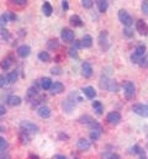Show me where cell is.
I'll use <instances>...</instances> for the list:
<instances>
[{"label": "cell", "instance_id": "22", "mask_svg": "<svg viewBox=\"0 0 148 159\" xmlns=\"http://www.w3.org/2000/svg\"><path fill=\"white\" fill-rule=\"evenodd\" d=\"M11 64H12V58H11V56H9V57H6V58L2 59V62H1V68H2V69H9Z\"/></svg>", "mask_w": 148, "mask_h": 159}, {"label": "cell", "instance_id": "16", "mask_svg": "<svg viewBox=\"0 0 148 159\" xmlns=\"http://www.w3.org/2000/svg\"><path fill=\"white\" fill-rule=\"evenodd\" d=\"M42 11H43V15H44V16H51L52 12H53L52 5H51L48 1H44L43 6H42Z\"/></svg>", "mask_w": 148, "mask_h": 159}, {"label": "cell", "instance_id": "34", "mask_svg": "<svg viewBox=\"0 0 148 159\" xmlns=\"http://www.w3.org/2000/svg\"><path fill=\"white\" fill-rule=\"evenodd\" d=\"M51 73H52V74H56V75H58V74H61V68H59V67H56V68H52V70H51Z\"/></svg>", "mask_w": 148, "mask_h": 159}, {"label": "cell", "instance_id": "10", "mask_svg": "<svg viewBox=\"0 0 148 159\" xmlns=\"http://www.w3.org/2000/svg\"><path fill=\"white\" fill-rule=\"evenodd\" d=\"M30 53H31V48H30V46H27V44H22V46H20V47L17 48V54H19L20 57H22V58L27 57Z\"/></svg>", "mask_w": 148, "mask_h": 159}, {"label": "cell", "instance_id": "9", "mask_svg": "<svg viewBox=\"0 0 148 159\" xmlns=\"http://www.w3.org/2000/svg\"><path fill=\"white\" fill-rule=\"evenodd\" d=\"M37 114H38V116L42 117V119H48V117L51 116V109H49L48 106H44V105H43V106L38 107Z\"/></svg>", "mask_w": 148, "mask_h": 159}, {"label": "cell", "instance_id": "12", "mask_svg": "<svg viewBox=\"0 0 148 159\" xmlns=\"http://www.w3.org/2000/svg\"><path fill=\"white\" fill-rule=\"evenodd\" d=\"M76 147H78L79 151H88L90 148V142L85 138H80L76 143Z\"/></svg>", "mask_w": 148, "mask_h": 159}, {"label": "cell", "instance_id": "35", "mask_svg": "<svg viewBox=\"0 0 148 159\" xmlns=\"http://www.w3.org/2000/svg\"><path fill=\"white\" fill-rule=\"evenodd\" d=\"M10 2L16 4V5H22V4H26V1H25V0H11Z\"/></svg>", "mask_w": 148, "mask_h": 159}, {"label": "cell", "instance_id": "29", "mask_svg": "<svg viewBox=\"0 0 148 159\" xmlns=\"http://www.w3.org/2000/svg\"><path fill=\"white\" fill-rule=\"evenodd\" d=\"M100 131L101 129H91L90 132V138L91 139H98L100 137Z\"/></svg>", "mask_w": 148, "mask_h": 159}, {"label": "cell", "instance_id": "13", "mask_svg": "<svg viewBox=\"0 0 148 159\" xmlns=\"http://www.w3.org/2000/svg\"><path fill=\"white\" fill-rule=\"evenodd\" d=\"M51 90H52L53 94H61V93L64 91V85L62 83H59V81H56L54 84H52Z\"/></svg>", "mask_w": 148, "mask_h": 159}, {"label": "cell", "instance_id": "6", "mask_svg": "<svg viewBox=\"0 0 148 159\" xmlns=\"http://www.w3.org/2000/svg\"><path fill=\"white\" fill-rule=\"evenodd\" d=\"M61 37L64 42H72L74 40V32L71 29H63L62 34H61Z\"/></svg>", "mask_w": 148, "mask_h": 159}, {"label": "cell", "instance_id": "14", "mask_svg": "<svg viewBox=\"0 0 148 159\" xmlns=\"http://www.w3.org/2000/svg\"><path fill=\"white\" fill-rule=\"evenodd\" d=\"M21 101H22L21 98L17 96V95H11V96L7 98V104L10 106H19L21 104Z\"/></svg>", "mask_w": 148, "mask_h": 159}, {"label": "cell", "instance_id": "30", "mask_svg": "<svg viewBox=\"0 0 148 159\" xmlns=\"http://www.w3.org/2000/svg\"><path fill=\"white\" fill-rule=\"evenodd\" d=\"M7 146H9V144H7V142L5 141V138H2V137L0 136V151L4 152V151L7 148Z\"/></svg>", "mask_w": 148, "mask_h": 159}, {"label": "cell", "instance_id": "44", "mask_svg": "<svg viewBox=\"0 0 148 159\" xmlns=\"http://www.w3.org/2000/svg\"><path fill=\"white\" fill-rule=\"evenodd\" d=\"M56 159H67V158H66L64 156H61V154H57V156H56Z\"/></svg>", "mask_w": 148, "mask_h": 159}, {"label": "cell", "instance_id": "36", "mask_svg": "<svg viewBox=\"0 0 148 159\" xmlns=\"http://www.w3.org/2000/svg\"><path fill=\"white\" fill-rule=\"evenodd\" d=\"M0 159H10V156L7 153H5V152H1L0 153Z\"/></svg>", "mask_w": 148, "mask_h": 159}, {"label": "cell", "instance_id": "45", "mask_svg": "<svg viewBox=\"0 0 148 159\" xmlns=\"http://www.w3.org/2000/svg\"><path fill=\"white\" fill-rule=\"evenodd\" d=\"M30 159H39L38 156H35V154H30Z\"/></svg>", "mask_w": 148, "mask_h": 159}, {"label": "cell", "instance_id": "11", "mask_svg": "<svg viewBox=\"0 0 148 159\" xmlns=\"http://www.w3.org/2000/svg\"><path fill=\"white\" fill-rule=\"evenodd\" d=\"M83 93H84V95H85L88 99H90V100L96 96V90H95L93 86H85V88H83Z\"/></svg>", "mask_w": 148, "mask_h": 159}, {"label": "cell", "instance_id": "25", "mask_svg": "<svg viewBox=\"0 0 148 159\" xmlns=\"http://www.w3.org/2000/svg\"><path fill=\"white\" fill-rule=\"evenodd\" d=\"M7 21H9V17H7V14L5 12V14H2L0 16V29H4L6 26V24H7Z\"/></svg>", "mask_w": 148, "mask_h": 159}, {"label": "cell", "instance_id": "5", "mask_svg": "<svg viewBox=\"0 0 148 159\" xmlns=\"http://www.w3.org/2000/svg\"><path fill=\"white\" fill-rule=\"evenodd\" d=\"M136 30H137V32H140L143 36H147L148 35V25L143 20H138L136 22Z\"/></svg>", "mask_w": 148, "mask_h": 159}, {"label": "cell", "instance_id": "4", "mask_svg": "<svg viewBox=\"0 0 148 159\" xmlns=\"http://www.w3.org/2000/svg\"><path fill=\"white\" fill-rule=\"evenodd\" d=\"M132 110H133V112L137 114L138 116L148 117V106L147 105H143V104H136V105H133Z\"/></svg>", "mask_w": 148, "mask_h": 159}, {"label": "cell", "instance_id": "46", "mask_svg": "<svg viewBox=\"0 0 148 159\" xmlns=\"http://www.w3.org/2000/svg\"><path fill=\"white\" fill-rule=\"evenodd\" d=\"M147 149H148V144H147Z\"/></svg>", "mask_w": 148, "mask_h": 159}, {"label": "cell", "instance_id": "2", "mask_svg": "<svg viewBox=\"0 0 148 159\" xmlns=\"http://www.w3.org/2000/svg\"><path fill=\"white\" fill-rule=\"evenodd\" d=\"M123 93H125V96L126 99H132L136 94V86L132 81H125L123 84Z\"/></svg>", "mask_w": 148, "mask_h": 159}, {"label": "cell", "instance_id": "32", "mask_svg": "<svg viewBox=\"0 0 148 159\" xmlns=\"http://www.w3.org/2000/svg\"><path fill=\"white\" fill-rule=\"evenodd\" d=\"M48 46H49V48L54 49V48H57V47H58V41H57V40H51L49 42H48Z\"/></svg>", "mask_w": 148, "mask_h": 159}, {"label": "cell", "instance_id": "33", "mask_svg": "<svg viewBox=\"0 0 148 159\" xmlns=\"http://www.w3.org/2000/svg\"><path fill=\"white\" fill-rule=\"evenodd\" d=\"M81 4H83L84 7H91L93 6V1L91 0H83Z\"/></svg>", "mask_w": 148, "mask_h": 159}, {"label": "cell", "instance_id": "18", "mask_svg": "<svg viewBox=\"0 0 148 159\" xmlns=\"http://www.w3.org/2000/svg\"><path fill=\"white\" fill-rule=\"evenodd\" d=\"M39 84H41V88L42 89L48 90L52 86V80L49 79V78H42V79L39 80Z\"/></svg>", "mask_w": 148, "mask_h": 159}, {"label": "cell", "instance_id": "1", "mask_svg": "<svg viewBox=\"0 0 148 159\" xmlns=\"http://www.w3.org/2000/svg\"><path fill=\"white\" fill-rule=\"evenodd\" d=\"M118 19H120V21L122 22V25H125L126 27H130V26L132 25V22H133L132 16H131L126 10H123V9H121V10L118 11Z\"/></svg>", "mask_w": 148, "mask_h": 159}, {"label": "cell", "instance_id": "28", "mask_svg": "<svg viewBox=\"0 0 148 159\" xmlns=\"http://www.w3.org/2000/svg\"><path fill=\"white\" fill-rule=\"evenodd\" d=\"M101 159H118V156L113 154V153H110V152H106L101 156Z\"/></svg>", "mask_w": 148, "mask_h": 159}, {"label": "cell", "instance_id": "8", "mask_svg": "<svg viewBox=\"0 0 148 159\" xmlns=\"http://www.w3.org/2000/svg\"><path fill=\"white\" fill-rule=\"evenodd\" d=\"M106 120L109 121V123H111V125H117V123H120V121H121V115H120V112H117V111H112V112H110V114L108 115Z\"/></svg>", "mask_w": 148, "mask_h": 159}, {"label": "cell", "instance_id": "43", "mask_svg": "<svg viewBox=\"0 0 148 159\" xmlns=\"http://www.w3.org/2000/svg\"><path fill=\"white\" fill-rule=\"evenodd\" d=\"M140 154H141V158H140V159H147V157H146V153H145L143 151H142Z\"/></svg>", "mask_w": 148, "mask_h": 159}, {"label": "cell", "instance_id": "37", "mask_svg": "<svg viewBox=\"0 0 148 159\" xmlns=\"http://www.w3.org/2000/svg\"><path fill=\"white\" fill-rule=\"evenodd\" d=\"M69 54H71L72 57H78V53H76V49H74V48H71V49H69Z\"/></svg>", "mask_w": 148, "mask_h": 159}, {"label": "cell", "instance_id": "3", "mask_svg": "<svg viewBox=\"0 0 148 159\" xmlns=\"http://www.w3.org/2000/svg\"><path fill=\"white\" fill-rule=\"evenodd\" d=\"M20 127L26 133H29V132L30 133H37L38 132V126L35 125V123H32L31 121H21Z\"/></svg>", "mask_w": 148, "mask_h": 159}, {"label": "cell", "instance_id": "31", "mask_svg": "<svg viewBox=\"0 0 148 159\" xmlns=\"http://www.w3.org/2000/svg\"><path fill=\"white\" fill-rule=\"evenodd\" d=\"M20 139L22 141V143H29V139H30V138L27 137V133L22 131V132H21V134H20Z\"/></svg>", "mask_w": 148, "mask_h": 159}, {"label": "cell", "instance_id": "21", "mask_svg": "<svg viewBox=\"0 0 148 159\" xmlns=\"http://www.w3.org/2000/svg\"><path fill=\"white\" fill-rule=\"evenodd\" d=\"M108 7H109V2H108L106 0H100V1H98V9H99L100 12H105V11L108 10Z\"/></svg>", "mask_w": 148, "mask_h": 159}, {"label": "cell", "instance_id": "23", "mask_svg": "<svg viewBox=\"0 0 148 159\" xmlns=\"http://www.w3.org/2000/svg\"><path fill=\"white\" fill-rule=\"evenodd\" d=\"M106 37H108V32L106 31H104L101 35H100V37H99V41H100V46L103 47V48H108V44H106Z\"/></svg>", "mask_w": 148, "mask_h": 159}, {"label": "cell", "instance_id": "19", "mask_svg": "<svg viewBox=\"0 0 148 159\" xmlns=\"http://www.w3.org/2000/svg\"><path fill=\"white\" fill-rule=\"evenodd\" d=\"M93 109H94V111H95L98 115H101L103 111H104V106H103V104H101L100 101H94V102H93Z\"/></svg>", "mask_w": 148, "mask_h": 159}, {"label": "cell", "instance_id": "41", "mask_svg": "<svg viewBox=\"0 0 148 159\" xmlns=\"http://www.w3.org/2000/svg\"><path fill=\"white\" fill-rule=\"evenodd\" d=\"M7 14V17H9V20H15L16 19V16L12 14V12H6Z\"/></svg>", "mask_w": 148, "mask_h": 159}, {"label": "cell", "instance_id": "15", "mask_svg": "<svg viewBox=\"0 0 148 159\" xmlns=\"http://www.w3.org/2000/svg\"><path fill=\"white\" fill-rule=\"evenodd\" d=\"M80 43H81V47L89 48V47H91V44H93V37L89 36V35H85V36L81 39Z\"/></svg>", "mask_w": 148, "mask_h": 159}, {"label": "cell", "instance_id": "38", "mask_svg": "<svg viewBox=\"0 0 148 159\" xmlns=\"http://www.w3.org/2000/svg\"><path fill=\"white\" fill-rule=\"evenodd\" d=\"M62 7H63L64 10H68V9H69V5H68V1H66V0H64V1H62Z\"/></svg>", "mask_w": 148, "mask_h": 159}, {"label": "cell", "instance_id": "7", "mask_svg": "<svg viewBox=\"0 0 148 159\" xmlns=\"http://www.w3.org/2000/svg\"><path fill=\"white\" fill-rule=\"evenodd\" d=\"M81 74H83L85 78H90V77H91V74H93V67H91L90 63L84 62V63L81 64Z\"/></svg>", "mask_w": 148, "mask_h": 159}, {"label": "cell", "instance_id": "27", "mask_svg": "<svg viewBox=\"0 0 148 159\" xmlns=\"http://www.w3.org/2000/svg\"><path fill=\"white\" fill-rule=\"evenodd\" d=\"M138 64H140L141 67H145V68L148 67V52L143 56V57H142V58H141V61H140V63H138Z\"/></svg>", "mask_w": 148, "mask_h": 159}, {"label": "cell", "instance_id": "40", "mask_svg": "<svg viewBox=\"0 0 148 159\" xmlns=\"http://www.w3.org/2000/svg\"><path fill=\"white\" fill-rule=\"evenodd\" d=\"M6 114V109L2 106V105H0V116H2V115H5Z\"/></svg>", "mask_w": 148, "mask_h": 159}, {"label": "cell", "instance_id": "24", "mask_svg": "<svg viewBox=\"0 0 148 159\" xmlns=\"http://www.w3.org/2000/svg\"><path fill=\"white\" fill-rule=\"evenodd\" d=\"M17 80V72H10L9 74H7V77H6V81L7 83H15Z\"/></svg>", "mask_w": 148, "mask_h": 159}, {"label": "cell", "instance_id": "20", "mask_svg": "<svg viewBox=\"0 0 148 159\" xmlns=\"http://www.w3.org/2000/svg\"><path fill=\"white\" fill-rule=\"evenodd\" d=\"M69 22H71L73 26H78V27L83 25V21H81V19H80L78 15H72L71 19H69Z\"/></svg>", "mask_w": 148, "mask_h": 159}, {"label": "cell", "instance_id": "42", "mask_svg": "<svg viewBox=\"0 0 148 159\" xmlns=\"http://www.w3.org/2000/svg\"><path fill=\"white\" fill-rule=\"evenodd\" d=\"M123 32H125V35H126V36H128V37H131V36H132V34H131V31H130L128 29H126Z\"/></svg>", "mask_w": 148, "mask_h": 159}, {"label": "cell", "instance_id": "26", "mask_svg": "<svg viewBox=\"0 0 148 159\" xmlns=\"http://www.w3.org/2000/svg\"><path fill=\"white\" fill-rule=\"evenodd\" d=\"M38 58H39V61H42V62H48L49 61V53L48 52H39L38 53Z\"/></svg>", "mask_w": 148, "mask_h": 159}, {"label": "cell", "instance_id": "39", "mask_svg": "<svg viewBox=\"0 0 148 159\" xmlns=\"http://www.w3.org/2000/svg\"><path fill=\"white\" fill-rule=\"evenodd\" d=\"M5 81H6V79H5V77L0 75V88H2V86L5 85Z\"/></svg>", "mask_w": 148, "mask_h": 159}, {"label": "cell", "instance_id": "17", "mask_svg": "<svg viewBox=\"0 0 148 159\" xmlns=\"http://www.w3.org/2000/svg\"><path fill=\"white\" fill-rule=\"evenodd\" d=\"M133 54L137 56L138 58H142V57L146 54V46H145V44H140V46H137V48L135 49Z\"/></svg>", "mask_w": 148, "mask_h": 159}]
</instances>
